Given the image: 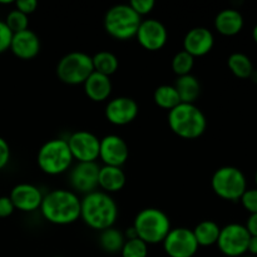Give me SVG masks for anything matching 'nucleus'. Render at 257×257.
<instances>
[{
  "instance_id": "f257e3e1",
  "label": "nucleus",
  "mask_w": 257,
  "mask_h": 257,
  "mask_svg": "<svg viewBox=\"0 0 257 257\" xmlns=\"http://www.w3.org/2000/svg\"><path fill=\"white\" fill-rule=\"evenodd\" d=\"M80 218L88 227L104 231L117 221L118 206L109 193L94 191L80 200Z\"/></svg>"
},
{
  "instance_id": "f03ea898",
  "label": "nucleus",
  "mask_w": 257,
  "mask_h": 257,
  "mask_svg": "<svg viewBox=\"0 0 257 257\" xmlns=\"http://www.w3.org/2000/svg\"><path fill=\"white\" fill-rule=\"evenodd\" d=\"M40 211L53 225H70L80 218V200L74 191L57 188L43 197Z\"/></svg>"
},
{
  "instance_id": "7ed1b4c3",
  "label": "nucleus",
  "mask_w": 257,
  "mask_h": 257,
  "mask_svg": "<svg viewBox=\"0 0 257 257\" xmlns=\"http://www.w3.org/2000/svg\"><path fill=\"white\" fill-rule=\"evenodd\" d=\"M168 125L176 136L185 140H196L207 128L206 115L196 104L180 103L168 112Z\"/></svg>"
},
{
  "instance_id": "20e7f679",
  "label": "nucleus",
  "mask_w": 257,
  "mask_h": 257,
  "mask_svg": "<svg viewBox=\"0 0 257 257\" xmlns=\"http://www.w3.org/2000/svg\"><path fill=\"white\" fill-rule=\"evenodd\" d=\"M132 227L137 237L147 245L162 243L172 228L167 213L153 207L140 211L135 217Z\"/></svg>"
},
{
  "instance_id": "39448f33",
  "label": "nucleus",
  "mask_w": 257,
  "mask_h": 257,
  "mask_svg": "<svg viewBox=\"0 0 257 257\" xmlns=\"http://www.w3.org/2000/svg\"><path fill=\"white\" fill-rule=\"evenodd\" d=\"M37 162L40 170L49 176L67 172L73 163V156L67 140L54 138L47 141L38 151Z\"/></svg>"
},
{
  "instance_id": "423d86ee",
  "label": "nucleus",
  "mask_w": 257,
  "mask_h": 257,
  "mask_svg": "<svg viewBox=\"0 0 257 257\" xmlns=\"http://www.w3.org/2000/svg\"><path fill=\"white\" fill-rule=\"evenodd\" d=\"M142 19L130 7V4H118L109 8L104 15V29L112 38L128 40L136 37Z\"/></svg>"
},
{
  "instance_id": "0eeeda50",
  "label": "nucleus",
  "mask_w": 257,
  "mask_h": 257,
  "mask_svg": "<svg viewBox=\"0 0 257 257\" xmlns=\"http://www.w3.org/2000/svg\"><path fill=\"white\" fill-rule=\"evenodd\" d=\"M211 187L218 197L227 201H238L247 190V182L242 171L233 166H225L213 173Z\"/></svg>"
},
{
  "instance_id": "6e6552de",
  "label": "nucleus",
  "mask_w": 257,
  "mask_h": 257,
  "mask_svg": "<svg viewBox=\"0 0 257 257\" xmlns=\"http://www.w3.org/2000/svg\"><path fill=\"white\" fill-rule=\"evenodd\" d=\"M94 72L90 55L84 52H70L58 62L57 75L63 83L69 85L83 84Z\"/></svg>"
},
{
  "instance_id": "1a4fd4ad",
  "label": "nucleus",
  "mask_w": 257,
  "mask_h": 257,
  "mask_svg": "<svg viewBox=\"0 0 257 257\" xmlns=\"http://www.w3.org/2000/svg\"><path fill=\"white\" fill-rule=\"evenodd\" d=\"M251 235L241 223H230L221 228L217 247L225 256L241 257L247 252Z\"/></svg>"
},
{
  "instance_id": "9d476101",
  "label": "nucleus",
  "mask_w": 257,
  "mask_h": 257,
  "mask_svg": "<svg viewBox=\"0 0 257 257\" xmlns=\"http://www.w3.org/2000/svg\"><path fill=\"white\" fill-rule=\"evenodd\" d=\"M162 243L168 257H193L200 247L193 231L187 227L171 228Z\"/></svg>"
},
{
  "instance_id": "9b49d317",
  "label": "nucleus",
  "mask_w": 257,
  "mask_h": 257,
  "mask_svg": "<svg viewBox=\"0 0 257 257\" xmlns=\"http://www.w3.org/2000/svg\"><path fill=\"white\" fill-rule=\"evenodd\" d=\"M73 160L95 162L99 158L100 140L89 131H77L67 140Z\"/></svg>"
},
{
  "instance_id": "f8f14e48",
  "label": "nucleus",
  "mask_w": 257,
  "mask_h": 257,
  "mask_svg": "<svg viewBox=\"0 0 257 257\" xmlns=\"http://www.w3.org/2000/svg\"><path fill=\"white\" fill-rule=\"evenodd\" d=\"M141 47L150 52L161 50L168 40V32L165 24L157 19L142 20L136 34Z\"/></svg>"
},
{
  "instance_id": "ddd939ff",
  "label": "nucleus",
  "mask_w": 257,
  "mask_h": 257,
  "mask_svg": "<svg viewBox=\"0 0 257 257\" xmlns=\"http://www.w3.org/2000/svg\"><path fill=\"white\" fill-rule=\"evenodd\" d=\"M99 170L100 167L95 162H78L69 175L73 190L84 195L97 191Z\"/></svg>"
},
{
  "instance_id": "4468645a",
  "label": "nucleus",
  "mask_w": 257,
  "mask_h": 257,
  "mask_svg": "<svg viewBox=\"0 0 257 257\" xmlns=\"http://www.w3.org/2000/svg\"><path fill=\"white\" fill-rule=\"evenodd\" d=\"M130 157L127 142L117 135H108L100 140L99 158L104 166L122 167Z\"/></svg>"
},
{
  "instance_id": "2eb2a0df",
  "label": "nucleus",
  "mask_w": 257,
  "mask_h": 257,
  "mask_svg": "<svg viewBox=\"0 0 257 257\" xmlns=\"http://www.w3.org/2000/svg\"><path fill=\"white\" fill-rule=\"evenodd\" d=\"M140 107L137 102L130 97L113 98L105 105V118L114 125H127L137 118Z\"/></svg>"
},
{
  "instance_id": "dca6fc26",
  "label": "nucleus",
  "mask_w": 257,
  "mask_h": 257,
  "mask_svg": "<svg viewBox=\"0 0 257 257\" xmlns=\"http://www.w3.org/2000/svg\"><path fill=\"white\" fill-rule=\"evenodd\" d=\"M9 197L15 210L23 211V212H33L40 208L44 196L37 186L32 183H19L13 187Z\"/></svg>"
},
{
  "instance_id": "f3484780",
  "label": "nucleus",
  "mask_w": 257,
  "mask_h": 257,
  "mask_svg": "<svg viewBox=\"0 0 257 257\" xmlns=\"http://www.w3.org/2000/svg\"><path fill=\"white\" fill-rule=\"evenodd\" d=\"M215 37L205 27H196L188 30L183 38V50L195 57H203L212 50Z\"/></svg>"
},
{
  "instance_id": "a211bd4d",
  "label": "nucleus",
  "mask_w": 257,
  "mask_h": 257,
  "mask_svg": "<svg viewBox=\"0 0 257 257\" xmlns=\"http://www.w3.org/2000/svg\"><path fill=\"white\" fill-rule=\"evenodd\" d=\"M10 50L15 57L29 60L37 57L40 52V39L33 30L27 29L13 34Z\"/></svg>"
},
{
  "instance_id": "6ab92c4d",
  "label": "nucleus",
  "mask_w": 257,
  "mask_h": 257,
  "mask_svg": "<svg viewBox=\"0 0 257 257\" xmlns=\"http://www.w3.org/2000/svg\"><path fill=\"white\" fill-rule=\"evenodd\" d=\"M83 85H84V92L87 97L93 102H103L108 99L112 93L110 77L97 72H93L83 83Z\"/></svg>"
},
{
  "instance_id": "aec40b11",
  "label": "nucleus",
  "mask_w": 257,
  "mask_h": 257,
  "mask_svg": "<svg viewBox=\"0 0 257 257\" xmlns=\"http://www.w3.org/2000/svg\"><path fill=\"white\" fill-rule=\"evenodd\" d=\"M215 28L220 34L232 37L238 34L243 28V17L238 10L223 9L216 15Z\"/></svg>"
},
{
  "instance_id": "412c9836",
  "label": "nucleus",
  "mask_w": 257,
  "mask_h": 257,
  "mask_svg": "<svg viewBox=\"0 0 257 257\" xmlns=\"http://www.w3.org/2000/svg\"><path fill=\"white\" fill-rule=\"evenodd\" d=\"M127 182L124 171L122 167L114 166H103L99 170L98 176V187L105 193H114L122 190Z\"/></svg>"
},
{
  "instance_id": "4be33fe9",
  "label": "nucleus",
  "mask_w": 257,
  "mask_h": 257,
  "mask_svg": "<svg viewBox=\"0 0 257 257\" xmlns=\"http://www.w3.org/2000/svg\"><path fill=\"white\" fill-rule=\"evenodd\" d=\"M173 87L176 88L178 95H180L181 103H191V104H195V102L198 99V97L201 94L200 80L192 74L177 77Z\"/></svg>"
},
{
  "instance_id": "5701e85b",
  "label": "nucleus",
  "mask_w": 257,
  "mask_h": 257,
  "mask_svg": "<svg viewBox=\"0 0 257 257\" xmlns=\"http://www.w3.org/2000/svg\"><path fill=\"white\" fill-rule=\"evenodd\" d=\"M192 231L198 246L208 247V246H212L217 243L218 236H220L221 232V227L215 221L206 220L198 223Z\"/></svg>"
},
{
  "instance_id": "b1692460",
  "label": "nucleus",
  "mask_w": 257,
  "mask_h": 257,
  "mask_svg": "<svg viewBox=\"0 0 257 257\" xmlns=\"http://www.w3.org/2000/svg\"><path fill=\"white\" fill-rule=\"evenodd\" d=\"M153 100L158 107L162 109H167L168 112L181 103L180 95H178L176 88L168 84H162L156 88L155 93H153Z\"/></svg>"
},
{
  "instance_id": "393cba45",
  "label": "nucleus",
  "mask_w": 257,
  "mask_h": 257,
  "mask_svg": "<svg viewBox=\"0 0 257 257\" xmlns=\"http://www.w3.org/2000/svg\"><path fill=\"white\" fill-rule=\"evenodd\" d=\"M93 60V68L94 72L104 74L107 77H110L117 72L118 67H119V60L115 57V54L108 52V50H102L98 52L92 57Z\"/></svg>"
},
{
  "instance_id": "a878e982",
  "label": "nucleus",
  "mask_w": 257,
  "mask_h": 257,
  "mask_svg": "<svg viewBox=\"0 0 257 257\" xmlns=\"http://www.w3.org/2000/svg\"><path fill=\"white\" fill-rule=\"evenodd\" d=\"M125 242L124 235L114 227H109L104 231H100L99 245L103 251L108 253L120 252Z\"/></svg>"
},
{
  "instance_id": "bb28decb",
  "label": "nucleus",
  "mask_w": 257,
  "mask_h": 257,
  "mask_svg": "<svg viewBox=\"0 0 257 257\" xmlns=\"http://www.w3.org/2000/svg\"><path fill=\"white\" fill-rule=\"evenodd\" d=\"M231 72L237 78H250L253 73V65L250 58L243 53H232L227 59Z\"/></svg>"
},
{
  "instance_id": "cd10ccee",
  "label": "nucleus",
  "mask_w": 257,
  "mask_h": 257,
  "mask_svg": "<svg viewBox=\"0 0 257 257\" xmlns=\"http://www.w3.org/2000/svg\"><path fill=\"white\" fill-rule=\"evenodd\" d=\"M193 65H195V58L185 50L176 53L172 59V70L177 77L191 74Z\"/></svg>"
},
{
  "instance_id": "c85d7f7f",
  "label": "nucleus",
  "mask_w": 257,
  "mask_h": 257,
  "mask_svg": "<svg viewBox=\"0 0 257 257\" xmlns=\"http://www.w3.org/2000/svg\"><path fill=\"white\" fill-rule=\"evenodd\" d=\"M122 257H147L148 256V245L143 242L140 238H131L125 240L122 250H120Z\"/></svg>"
},
{
  "instance_id": "c756f323",
  "label": "nucleus",
  "mask_w": 257,
  "mask_h": 257,
  "mask_svg": "<svg viewBox=\"0 0 257 257\" xmlns=\"http://www.w3.org/2000/svg\"><path fill=\"white\" fill-rule=\"evenodd\" d=\"M5 24H7L8 28L12 30L13 34L29 29V28H28V25H29L28 15L23 14L22 12H19V10L17 9L12 10V12L8 14L7 19H5Z\"/></svg>"
},
{
  "instance_id": "7c9ffc66",
  "label": "nucleus",
  "mask_w": 257,
  "mask_h": 257,
  "mask_svg": "<svg viewBox=\"0 0 257 257\" xmlns=\"http://www.w3.org/2000/svg\"><path fill=\"white\" fill-rule=\"evenodd\" d=\"M241 203L246 211L251 213H257V188L246 190L240 198Z\"/></svg>"
},
{
  "instance_id": "2f4dec72",
  "label": "nucleus",
  "mask_w": 257,
  "mask_h": 257,
  "mask_svg": "<svg viewBox=\"0 0 257 257\" xmlns=\"http://www.w3.org/2000/svg\"><path fill=\"white\" fill-rule=\"evenodd\" d=\"M155 0H132V2L130 3V7L132 8L140 17L150 14L153 10V8H155Z\"/></svg>"
},
{
  "instance_id": "473e14b6",
  "label": "nucleus",
  "mask_w": 257,
  "mask_h": 257,
  "mask_svg": "<svg viewBox=\"0 0 257 257\" xmlns=\"http://www.w3.org/2000/svg\"><path fill=\"white\" fill-rule=\"evenodd\" d=\"M13 39V33L12 30L8 28L5 22L0 20V54L7 52L10 49V44H12Z\"/></svg>"
},
{
  "instance_id": "72a5a7b5",
  "label": "nucleus",
  "mask_w": 257,
  "mask_h": 257,
  "mask_svg": "<svg viewBox=\"0 0 257 257\" xmlns=\"http://www.w3.org/2000/svg\"><path fill=\"white\" fill-rule=\"evenodd\" d=\"M15 7H17V10L22 12L23 14L29 15L37 10L38 2L37 0H18L15 2Z\"/></svg>"
},
{
  "instance_id": "f704fd0d",
  "label": "nucleus",
  "mask_w": 257,
  "mask_h": 257,
  "mask_svg": "<svg viewBox=\"0 0 257 257\" xmlns=\"http://www.w3.org/2000/svg\"><path fill=\"white\" fill-rule=\"evenodd\" d=\"M15 207L14 205H13L9 196H2V197H0V218H5L12 216Z\"/></svg>"
},
{
  "instance_id": "c9c22d12",
  "label": "nucleus",
  "mask_w": 257,
  "mask_h": 257,
  "mask_svg": "<svg viewBox=\"0 0 257 257\" xmlns=\"http://www.w3.org/2000/svg\"><path fill=\"white\" fill-rule=\"evenodd\" d=\"M10 161V147L4 138L0 137V170L7 167Z\"/></svg>"
},
{
  "instance_id": "e433bc0d",
  "label": "nucleus",
  "mask_w": 257,
  "mask_h": 257,
  "mask_svg": "<svg viewBox=\"0 0 257 257\" xmlns=\"http://www.w3.org/2000/svg\"><path fill=\"white\" fill-rule=\"evenodd\" d=\"M245 227L251 236H257V213H251L247 218Z\"/></svg>"
},
{
  "instance_id": "4c0bfd02",
  "label": "nucleus",
  "mask_w": 257,
  "mask_h": 257,
  "mask_svg": "<svg viewBox=\"0 0 257 257\" xmlns=\"http://www.w3.org/2000/svg\"><path fill=\"white\" fill-rule=\"evenodd\" d=\"M247 252H250L251 256L257 257V236H251L250 242H248Z\"/></svg>"
},
{
  "instance_id": "58836bf2",
  "label": "nucleus",
  "mask_w": 257,
  "mask_h": 257,
  "mask_svg": "<svg viewBox=\"0 0 257 257\" xmlns=\"http://www.w3.org/2000/svg\"><path fill=\"white\" fill-rule=\"evenodd\" d=\"M252 38L253 40L257 43V24L253 27V30H252Z\"/></svg>"
},
{
  "instance_id": "ea45409f",
  "label": "nucleus",
  "mask_w": 257,
  "mask_h": 257,
  "mask_svg": "<svg viewBox=\"0 0 257 257\" xmlns=\"http://www.w3.org/2000/svg\"><path fill=\"white\" fill-rule=\"evenodd\" d=\"M255 181H256V185H257V171H256V175H255Z\"/></svg>"
},
{
  "instance_id": "a19ab883",
  "label": "nucleus",
  "mask_w": 257,
  "mask_h": 257,
  "mask_svg": "<svg viewBox=\"0 0 257 257\" xmlns=\"http://www.w3.org/2000/svg\"><path fill=\"white\" fill-rule=\"evenodd\" d=\"M54 257H63V256H54Z\"/></svg>"
},
{
  "instance_id": "79ce46f5",
  "label": "nucleus",
  "mask_w": 257,
  "mask_h": 257,
  "mask_svg": "<svg viewBox=\"0 0 257 257\" xmlns=\"http://www.w3.org/2000/svg\"><path fill=\"white\" fill-rule=\"evenodd\" d=\"M245 257H253V256H245Z\"/></svg>"
}]
</instances>
